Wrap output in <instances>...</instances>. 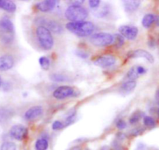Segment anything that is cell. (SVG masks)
<instances>
[{
	"label": "cell",
	"mask_w": 159,
	"mask_h": 150,
	"mask_svg": "<svg viewBox=\"0 0 159 150\" xmlns=\"http://www.w3.org/2000/svg\"><path fill=\"white\" fill-rule=\"evenodd\" d=\"M66 28L75 35L85 37L94 32L95 25L89 21L70 22L66 24Z\"/></svg>",
	"instance_id": "6da1fadb"
},
{
	"label": "cell",
	"mask_w": 159,
	"mask_h": 150,
	"mask_svg": "<svg viewBox=\"0 0 159 150\" xmlns=\"http://www.w3.org/2000/svg\"><path fill=\"white\" fill-rule=\"evenodd\" d=\"M88 11L82 6L71 5L66 9L65 17L71 22L84 21L88 17Z\"/></svg>",
	"instance_id": "7a4b0ae2"
},
{
	"label": "cell",
	"mask_w": 159,
	"mask_h": 150,
	"mask_svg": "<svg viewBox=\"0 0 159 150\" xmlns=\"http://www.w3.org/2000/svg\"><path fill=\"white\" fill-rule=\"evenodd\" d=\"M14 25L11 20L4 16L0 20V38L4 44H9L12 40Z\"/></svg>",
	"instance_id": "3957f363"
},
{
	"label": "cell",
	"mask_w": 159,
	"mask_h": 150,
	"mask_svg": "<svg viewBox=\"0 0 159 150\" xmlns=\"http://www.w3.org/2000/svg\"><path fill=\"white\" fill-rule=\"evenodd\" d=\"M37 40L44 50H51L54 46V38L51 31L43 26H38L36 30Z\"/></svg>",
	"instance_id": "277c9868"
},
{
	"label": "cell",
	"mask_w": 159,
	"mask_h": 150,
	"mask_svg": "<svg viewBox=\"0 0 159 150\" xmlns=\"http://www.w3.org/2000/svg\"><path fill=\"white\" fill-rule=\"evenodd\" d=\"M89 40L96 47H106L114 43V36L110 33H96L91 36Z\"/></svg>",
	"instance_id": "5b68a950"
},
{
	"label": "cell",
	"mask_w": 159,
	"mask_h": 150,
	"mask_svg": "<svg viewBox=\"0 0 159 150\" xmlns=\"http://www.w3.org/2000/svg\"><path fill=\"white\" fill-rule=\"evenodd\" d=\"M37 23H38L39 26H45L50 31H52L55 34H61L63 31L61 25L54 20H47L43 17H40L37 19Z\"/></svg>",
	"instance_id": "8992f818"
},
{
	"label": "cell",
	"mask_w": 159,
	"mask_h": 150,
	"mask_svg": "<svg viewBox=\"0 0 159 150\" xmlns=\"http://www.w3.org/2000/svg\"><path fill=\"white\" fill-rule=\"evenodd\" d=\"M9 135L11 138L18 141H22L26 137L28 130L26 127L22 124H16L9 129Z\"/></svg>",
	"instance_id": "52a82bcc"
},
{
	"label": "cell",
	"mask_w": 159,
	"mask_h": 150,
	"mask_svg": "<svg viewBox=\"0 0 159 150\" xmlns=\"http://www.w3.org/2000/svg\"><path fill=\"white\" fill-rule=\"evenodd\" d=\"M120 34L123 37H125L127 40H135L138 34V29L135 26L130 25H123L119 27Z\"/></svg>",
	"instance_id": "ba28073f"
},
{
	"label": "cell",
	"mask_w": 159,
	"mask_h": 150,
	"mask_svg": "<svg viewBox=\"0 0 159 150\" xmlns=\"http://www.w3.org/2000/svg\"><path fill=\"white\" fill-rule=\"evenodd\" d=\"M74 94V89L69 86H61L56 89L53 93V96L57 100H63Z\"/></svg>",
	"instance_id": "9c48e42d"
},
{
	"label": "cell",
	"mask_w": 159,
	"mask_h": 150,
	"mask_svg": "<svg viewBox=\"0 0 159 150\" xmlns=\"http://www.w3.org/2000/svg\"><path fill=\"white\" fill-rule=\"evenodd\" d=\"M116 63V58L111 54H107L97 58L95 60L94 64L96 66L101 67V68H109L113 66Z\"/></svg>",
	"instance_id": "30bf717a"
},
{
	"label": "cell",
	"mask_w": 159,
	"mask_h": 150,
	"mask_svg": "<svg viewBox=\"0 0 159 150\" xmlns=\"http://www.w3.org/2000/svg\"><path fill=\"white\" fill-rule=\"evenodd\" d=\"M128 57L131 58V59H136V58H142V59H146L150 63H154L155 62V58L154 56L151 54L150 52L147 51L146 50L144 49H138L136 51H130L128 53Z\"/></svg>",
	"instance_id": "8fae6325"
},
{
	"label": "cell",
	"mask_w": 159,
	"mask_h": 150,
	"mask_svg": "<svg viewBox=\"0 0 159 150\" xmlns=\"http://www.w3.org/2000/svg\"><path fill=\"white\" fill-rule=\"evenodd\" d=\"M43 108L40 106H34L25 112L24 117L28 121H34L43 115Z\"/></svg>",
	"instance_id": "7c38bea8"
},
{
	"label": "cell",
	"mask_w": 159,
	"mask_h": 150,
	"mask_svg": "<svg viewBox=\"0 0 159 150\" xmlns=\"http://www.w3.org/2000/svg\"><path fill=\"white\" fill-rule=\"evenodd\" d=\"M14 65L13 58L9 54L0 57V71L4 72L11 69Z\"/></svg>",
	"instance_id": "4fadbf2b"
},
{
	"label": "cell",
	"mask_w": 159,
	"mask_h": 150,
	"mask_svg": "<svg viewBox=\"0 0 159 150\" xmlns=\"http://www.w3.org/2000/svg\"><path fill=\"white\" fill-rule=\"evenodd\" d=\"M57 1L54 0H46V1H42L36 4V7L38 10L41 12H49L54 9V8L56 6Z\"/></svg>",
	"instance_id": "5bb4252c"
},
{
	"label": "cell",
	"mask_w": 159,
	"mask_h": 150,
	"mask_svg": "<svg viewBox=\"0 0 159 150\" xmlns=\"http://www.w3.org/2000/svg\"><path fill=\"white\" fill-rule=\"evenodd\" d=\"M124 9L127 12H133L138 9L141 1H124Z\"/></svg>",
	"instance_id": "9a60e30c"
},
{
	"label": "cell",
	"mask_w": 159,
	"mask_h": 150,
	"mask_svg": "<svg viewBox=\"0 0 159 150\" xmlns=\"http://www.w3.org/2000/svg\"><path fill=\"white\" fill-rule=\"evenodd\" d=\"M0 9L6 10L9 12H15L16 9V6L12 1L7 0H0Z\"/></svg>",
	"instance_id": "2e32d148"
},
{
	"label": "cell",
	"mask_w": 159,
	"mask_h": 150,
	"mask_svg": "<svg viewBox=\"0 0 159 150\" xmlns=\"http://www.w3.org/2000/svg\"><path fill=\"white\" fill-rule=\"evenodd\" d=\"M136 86H137L136 81L127 80V81H126V82H123V84L121 85L120 90H122L124 93H129L134 90L135 87H136Z\"/></svg>",
	"instance_id": "e0dca14e"
},
{
	"label": "cell",
	"mask_w": 159,
	"mask_h": 150,
	"mask_svg": "<svg viewBox=\"0 0 159 150\" xmlns=\"http://www.w3.org/2000/svg\"><path fill=\"white\" fill-rule=\"evenodd\" d=\"M155 16L153 15L152 13H148L146 15L144 16L142 19V25L143 26L146 28H148L153 24V23L155 22Z\"/></svg>",
	"instance_id": "ac0fdd59"
},
{
	"label": "cell",
	"mask_w": 159,
	"mask_h": 150,
	"mask_svg": "<svg viewBox=\"0 0 159 150\" xmlns=\"http://www.w3.org/2000/svg\"><path fill=\"white\" fill-rule=\"evenodd\" d=\"M48 148V142L46 138H39L35 143L36 150H47Z\"/></svg>",
	"instance_id": "d6986e66"
},
{
	"label": "cell",
	"mask_w": 159,
	"mask_h": 150,
	"mask_svg": "<svg viewBox=\"0 0 159 150\" xmlns=\"http://www.w3.org/2000/svg\"><path fill=\"white\" fill-rule=\"evenodd\" d=\"M139 77V75H138V71H137L136 66H134L130 68L128 71L127 74V79L128 80H133L135 81Z\"/></svg>",
	"instance_id": "ffe728a7"
},
{
	"label": "cell",
	"mask_w": 159,
	"mask_h": 150,
	"mask_svg": "<svg viewBox=\"0 0 159 150\" xmlns=\"http://www.w3.org/2000/svg\"><path fill=\"white\" fill-rule=\"evenodd\" d=\"M39 63H40V67L43 70H48L50 67V60L48 57L46 56H42L39 59Z\"/></svg>",
	"instance_id": "44dd1931"
},
{
	"label": "cell",
	"mask_w": 159,
	"mask_h": 150,
	"mask_svg": "<svg viewBox=\"0 0 159 150\" xmlns=\"http://www.w3.org/2000/svg\"><path fill=\"white\" fill-rule=\"evenodd\" d=\"M143 121H144V124L148 128H155L156 126V122L154 120L153 118L150 116H144L143 118Z\"/></svg>",
	"instance_id": "7402d4cb"
},
{
	"label": "cell",
	"mask_w": 159,
	"mask_h": 150,
	"mask_svg": "<svg viewBox=\"0 0 159 150\" xmlns=\"http://www.w3.org/2000/svg\"><path fill=\"white\" fill-rule=\"evenodd\" d=\"M143 115H144V113H142V112L141 111L135 112V113H134L133 115H132V116L130 117V119H129V121H130V124H136V123H138V121H140V119L142 118Z\"/></svg>",
	"instance_id": "603a6c76"
},
{
	"label": "cell",
	"mask_w": 159,
	"mask_h": 150,
	"mask_svg": "<svg viewBox=\"0 0 159 150\" xmlns=\"http://www.w3.org/2000/svg\"><path fill=\"white\" fill-rule=\"evenodd\" d=\"M0 150H16V146L12 142H4L1 145Z\"/></svg>",
	"instance_id": "cb8c5ba5"
},
{
	"label": "cell",
	"mask_w": 159,
	"mask_h": 150,
	"mask_svg": "<svg viewBox=\"0 0 159 150\" xmlns=\"http://www.w3.org/2000/svg\"><path fill=\"white\" fill-rule=\"evenodd\" d=\"M51 79L54 82H65L67 80V77L65 76H63L61 74H58V73H55V74H52L50 76Z\"/></svg>",
	"instance_id": "d4e9b609"
},
{
	"label": "cell",
	"mask_w": 159,
	"mask_h": 150,
	"mask_svg": "<svg viewBox=\"0 0 159 150\" xmlns=\"http://www.w3.org/2000/svg\"><path fill=\"white\" fill-rule=\"evenodd\" d=\"M114 36V42L116 44V47H121L124 43V39L120 34H115Z\"/></svg>",
	"instance_id": "484cf974"
},
{
	"label": "cell",
	"mask_w": 159,
	"mask_h": 150,
	"mask_svg": "<svg viewBox=\"0 0 159 150\" xmlns=\"http://www.w3.org/2000/svg\"><path fill=\"white\" fill-rule=\"evenodd\" d=\"M116 125V128H117L118 129H120V130H123V129H124L126 127H127V123L125 122V121H124V120L120 119L117 121Z\"/></svg>",
	"instance_id": "4316f807"
},
{
	"label": "cell",
	"mask_w": 159,
	"mask_h": 150,
	"mask_svg": "<svg viewBox=\"0 0 159 150\" xmlns=\"http://www.w3.org/2000/svg\"><path fill=\"white\" fill-rule=\"evenodd\" d=\"M64 123L61 122L59 121H55L52 124V129L53 130H59V129L64 128Z\"/></svg>",
	"instance_id": "83f0119b"
},
{
	"label": "cell",
	"mask_w": 159,
	"mask_h": 150,
	"mask_svg": "<svg viewBox=\"0 0 159 150\" xmlns=\"http://www.w3.org/2000/svg\"><path fill=\"white\" fill-rule=\"evenodd\" d=\"M100 2L101 1H99V0H90V1H89V5L92 9H96L100 5Z\"/></svg>",
	"instance_id": "f1b7e54d"
},
{
	"label": "cell",
	"mask_w": 159,
	"mask_h": 150,
	"mask_svg": "<svg viewBox=\"0 0 159 150\" xmlns=\"http://www.w3.org/2000/svg\"><path fill=\"white\" fill-rule=\"evenodd\" d=\"M75 54H77V56H79V58H82V59H87V58L89 57V54L87 52H85V51H76Z\"/></svg>",
	"instance_id": "f546056e"
},
{
	"label": "cell",
	"mask_w": 159,
	"mask_h": 150,
	"mask_svg": "<svg viewBox=\"0 0 159 150\" xmlns=\"http://www.w3.org/2000/svg\"><path fill=\"white\" fill-rule=\"evenodd\" d=\"M137 68V71H138V75H143V74H145L147 73V69L145 68H144L143 66H141V65H138L136 66Z\"/></svg>",
	"instance_id": "4dcf8cb0"
},
{
	"label": "cell",
	"mask_w": 159,
	"mask_h": 150,
	"mask_svg": "<svg viewBox=\"0 0 159 150\" xmlns=\"http://www.w3.org/2000/svg\"><path fill=\"white\" fill-rule=\"evenodd\" d=\"M113 149L114 150H124V149H123V146H121L120 144H119L118 142H116V143H113Z\"/></svg>",
	"instance_id": "1f68e13d"
},
{
	"label": "cell",
	"mask_w": 159,
	"mask_h": 150,
	"mask_svg": "<svg viewBox=\"0 0 159 150\" xmlns=\"http://www.w3.org/2000/svg\"><path fill=\"white\" fill-rule=\"evenodd\" d=\"M155 22H156V24L158 25V26H159V17L158 16H155Z\"/></svg>",
	"instance_id": "d6a6232c"
},
{
	"label": "cell",
	"mask_w": 159,
	"mask_h": 150,
	"mask_svg": "<svg viewBox=\"0 0 159 150\" xmlns=\"http://www.w3.org/2000/svg\"><path fill=\"white\" fill-rule=\"evenodd\" d=\"M71 150H81V147H79V146H75Z\"/></svg>",
	"instance_id": "836d02e7"
},
{
	"label": "cell",
	"mask_w": 159,
	"mask_h": 150,
	"mask_svg": "<svg viewBox=\"0 0 159 150\" xmlns=\"http://www.w3.org/2000/svg\"><path fill=\"white\" fill-rule=\"evenodd\" d=\"M156 98H157V101H158V102L159 101V89L158 90V91H157L156 93Z\"/></svg>",
	"instance_id": "e575fe53"
},
{
	"label": "cell",
	"mask_w": 159,
	"mask_h": 150,
	"mask_svg": "<svg viewBox=\"0 0 159 150\" xmlns=\"http://www.w3.org/2000/svg\"><path fill=\"white\" fill-rule=\"evenodd\" d=\"M2 78H1V76H0V87H2Z\"/></svg>",
	"instance_id": "d590c367"
},
{
	"label": "cell",
	"mask_w": 159,
	"mask_h": 150,
	"mask_svg": "<svg viewBox=\"0 0 159 150\" xmlns=\"http://www.w3.org/2000/svg\"><path fill=\"white\" fill-rule=\"evenodd\" d=\"M157 114H158V118H159V108L158 109V111H157Z\"/></svg>",
	"instance_id": "8d00e7d4"
},
{
	"label": "cell",
	"mask_w": 159,
	"mask_h": 150,
	"mask_svg": "<svg viewBox=\"0 0 159 150\" xmlns=\"http://www.w3.org/2000/svg\"><path fill=\"white\" fill-rule=\"evenodd\" d=\"M158 105H159V101H158Z\"/></svg>",
	"instance_id": "74e56055"
}]
</instances>
